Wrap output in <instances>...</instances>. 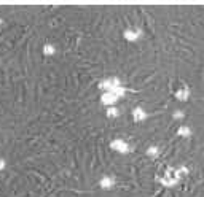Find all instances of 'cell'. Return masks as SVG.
<instances>
[{
    "label": "cell",
    "mask_w": 204,
    "mask_h": 197,
    "mask_svg": "<svg viewBox=\"0 0 204 197\" xmlns=\"http://www.w3.org/2000/svg\"><path fill=\"white\" fill-rule=\"evenodd\" d=\"M148 154H156V148H150V149H148Z\"/></svg>",
    "instance_id": "3"
},
{
    "label": "cell",
    "mask_w": 204,
    "mask_h": 197,
    "mask_svg": "<svg viewBox=\"0 0 204 197\" xmlns=\"http://www.w3.org/2000/svg\"><path fill=\"white\" fill-rule=\"evenodd\" d=\"M144 118H145L144 110H142V108H136V110H134V119H136V121H140V119H144Z\"/></svg>",
    "instance_id": "2"
},
{
    "label": "cell",
    "mask_w": 204,
    "mask_h": 197,
    "mask_svg": "<svg viewBox=\"0 0 204 197\" xmlns=\"http://www.w3.org/2000/svg\"><path fill=\"white\" fill-rule=\"evenodd\" d=\"M108 115H110V116H115V115H118V111H116V110H110V111H108Z\"/></svg>",
    "instance_id": "5"
},
{
    "label": "cell",
    "mask_w": 204,
    "mask_h": 197,
    "mask_svg": "<svg viewBox=\"0 0 204 197\" xmlns=\"http://www.w3.org/2000/svg\"><path fill=\"white\" fill-rule=\"evenodd\" d=\"M112 148L118 149V151H126V149H128V145H124L123 141H115V143H112Z\"/></svg>",
    "instance_id": "1"
},
{
    "label": "cell",
    "mask_w": 204,
    "mask_h": 197,
    "mask_svg": "<svg viewBox=\"0 0 204 197\" xmlns=\"http://www.w3.org/2000/svg\"><path fill=\"white\" fill-rule=\"evenodd\" d=\"M179 133H182V135H187V133H188V131H187L185 127H183V129H180V131H179Z\"/></svg>",
    "instance_id": "4"
}]
</instances>
